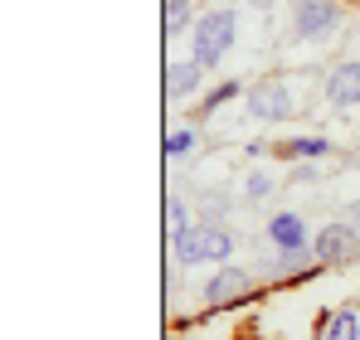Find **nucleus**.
Returning a JSON list of instances; mask_svg holds the SVG:
<instances>
[{
  "instance_id": "f257e3e1",
  "label": "nucleus",
  "mask_w": 360,
  "mask_h": 340,
  "mask_svg": "<svg viewBox=\"0 0 360 340\" xmlns=\"http://www.w3.org/2000/svg\"><path fill=\"white\" fill-rule=\"evenodd\" d=\"M234 39H239V10H234V5H214V10H205V15L195 20V30H190V58H195L200 68H219L224 54L234 49Z\"/></svg>"
},
{
  "instance_id": "f03ea898",
  "label": "nucleus",
  "mask_w": 360,
  "mask_h": 340,
  "mask_svg": "<svg viewBox=\"0 0 360 340\" xmlns=\"http://www.w3.org/2000/svg\"><path fill=\"white\" fill-rule=\"evenodd\" d=\"M171 248H176V258L185 268H200V263H214V268H219V263L234 258V233L219 224V219H200V224L185 228Z\"/></svg>"
},
{
  "instance_id": "7ed1b4c3",
  "label": "nucleus",
  "mask_w": 360,
  "mask_h": 340,
  "mask_svg": "<svg viewBox=\"0 0 360 340\" xmlns=\"http://www.w3.org/2000/svg\"><path fill=\"white\" fill-rule=\"evenodd\" d=\"M243 112L258 117V122H288V117L297 112L292 78H288V73H268V78H258V83L243 93Z\"/></svg>"
},
{
  "instance_id": "20e7f679",
  "label": "nucleus",
  "mask_w": 360,
  "mask_h": 340,
  "mask_svg": "<svg viewBox=\"0 0 360 340\" xmlns=\"http://www.w3.org/2000/svg\"><path fill=\"white\" fill-rule=\"evenodd\" d=\"M336 30H341V0H292V25H288L292 44H321Z\"/></svg>"
},
{
  "instance_id": "39448f33",
  "label": "nucleus",
  "mask_w": 360,
  "mask_h": 340,
  "mask_svg": "<svg viewBox=\"0 0 360 340\" xmlns=\"http://www.w3.org/2000/svg\"><path fill=\"white\" fill-rule=\"evenodd\" d=\"M311 253H316L326 268H331V263H351L360 253V228H351L346 219H331V224L311 238Z\"/></svg>"
},
{
  "instance_id": "423d86ee",
  "label": "nucleus",
  "mask_w": 360,
  "mask_h": 340,
  "mask_svg": "<svg viewBox=\"0 0 360 340\" xmlns=\"http://www.w3.org/2000/svg\"><path fill=\"white\" fill-rule=\"evenodd\" d=\"M205 296H210V311H214V306H234L243 296H253V273H243L234 263H219L214 277L205 282Z\"/></svg>"
},
{
  "instance_id": "0eeeda50",
  "label": "nucleus",
  "mask_w": 360,
  "mask_h": 340,
  "mask_svg": "<svg viewBox=\"0 0 360 340\" xmlns=\"http://www.w3.org/2000/svg\"><path fill=\"white\" fill-rule=\"evenodd\" d=\"M326 103L331 107H356L360 103V58H341L326 73Z\"/></svg>"
},
{
  "instance_id": "6e6552de",
  "label": "nucleus",
  "mask_w": 360,
  "mask_h": 340,
  "mask_svg": "<svg viewBox=\"0 0 360 340\" xmlns=\"http://www.w3.org/2000/svg\"><path fill=\"white\" fill-rule=\"evenodd\" d=\"M263 238L273 243V248H307L311 238H307V219H302L297 209H278L268 224H263Z\"/></svg>"
},
{
  "instance_id": "1a4fd4ad",
  "label": "nucleus",
  "mask_w": 360,
  "mask_h": 340,
  "mask_svg": "<svg viewBox=\"0 0 360 340\" xmlns=\"http://www.w3.org/2000/svg\"><path fill=\"white\" fill-rule=\"evenodd\" d=\"M200 78H205V68H200L195 58H171V68H166V98H171V103L190 98V93L200 88Z\"/></svg>"
},
{
  "instance_id": "9d476101",
  "label": "nucleus",
  "mask_w": 360,
  "mask_h": 340,
  "mask_svg": "<svg viewBox=\"0 0 360 340\" xmlns=\"http://www.w3.org/2000/svg\"><path fill=\"white\" fill-rule=\"evenodd\" d=\"M316 340H360V311H356V301H351V306H341V311H331V316H321Z\"/></svg>"
},
{
  "instance_id": "9b49d317",
  "label": "nucleus",
  "mask_w": 360,
  "mask_h": 340,
  "mask_svg": "<svg viewBox=\"0 0 360 340\" xmlns=\"http://www.w3.org/2000/svg\"><path fill=\"white\" fill-rule=\"evenodd\" d=\"M278 156L283 161H321V156H331V141L326 136H292L278 146Z\"/></svg>"
},
{
  "instance_id": "f8f14e48",
  "label": "nucleus",
  "mask_w": 360,
  "mask_h": 340,
  "mask_svg": "<svg viewBox=\"0 0 360 340\" xmlns=\"http://www.w3.org/2000/svg\"><path fill=\"white\" fill-rule=\"evenodd\" d=\"M243 93V78H224V83H214L210 93H205V103H200V112H195V122H210V117L219 112L224 103H234Z\"/></svg>"
},
{
  "instance_id": "ddd939ff",
  "label": "nucleus",
  "mask_w": 360,
  "mask_h": 340,
  "mask_svg": "<svg viewBox=\"0 0 360 340\" xmlns=\"http://www.w3.org/2000/svg\"><path fill=\"white\" fill-rule=\"evenodd\" d=\"M166 39H180L185 30H195V0H166Z\"/></svg>"
},
{
  "instance_id": "4468645a",
  "label": "nucleus",
  "mask_w": 360,
  "mask_h": 340,
  "mask_svg": "<svg viewBox=\"0 0 360 340\" xmlns=\"http://www.w3.org/2000/svg\"><path fill=\"white\" fill-rule=\"evenodd\" d=\"M190 224H195V219H190V204H185L180 195H171V200H166V238L176 243V238H180Z\"/></svg>"
},
{
  "instance_id": "2eb2a0df",
  "label": "nucleus",
  "mask_w": 360,
  "mask_h": 340,
  "mask_svg": "<svg viewBox=\"0 0 360 340\" xmlns=\"http://www.w3.org/2000/svg\"><path fill=\"white\" fill-rule=\"evenodd\" d=\"M195 126H176V131H166V161H185L190 151H195Z\"/></svg>"
},
{
  "instance_id": "dca6fc26",
  "label": "nucleus",
  "mask_w": 360,
  "mask_h": 340,
  "mask_svg": "<svg viewBox=\"0 0 360 340\" xmlns=\"http://www.w3.org/2000/svg\"><path fill=\"white\" fill-rule=\"evenodd\" d=\"M268 195H273V180H268L263 170H253V175L243 180V200H248V204H258V200H268Z\"/></svg>"
},
{
  "instance_id": "f3484780",
  "label": "nucleus",
  "mask_w": 360,
  "mask_h": 340,
  "mask_svg": "<svg viewBox=\"0 0 360 340\" xmlns=\"http://www.w3.org/2000/svg\"><path fill=\"white\" fill-rule=\"evenodd\" d=\"M288 180H297V185H311V180H316V170H311V166H292V175H288Z\"/></svg>"
},
{
  "instance_id": "a211bd4d",
  "label": "nucleus",
  "mask_w": 360,
  "mask_h": 340,
  "mask_svg": "<svg viewBox=\"0 0 360 340\" xmlns=\"http://www.w3.org/2000/svg\"><path fill=\"white\" fill-rule=\"evenodd\" d=\"M248 5H258V10H268V5H278V0H248Z\"/></svg>"
},
{
  "instance_id": "6ab92c4d",
  "label": "nucleus",
  "mask_w": 360,
  "mask_h": 340,
  "mask_svg": "<svg viewBox=\"0 0 360 340\" xmlns=\"http://www.w3.org/2000/svg\"><path fill=\"white\" fill-rule=\"evenodd\" d=\"M356 311H360V296H356Z\"/></svg>"
},
{
  "instance_id": "aec40b11",
  "label": "nucleus",
  "mask_w": 360,
  "mask_h": 340,
  "mask_svg": "<svg viewBox=\"0 0 360 340\" xmlns=\"http://www.w3.org/2000/svg\"><path fill=\"white\" fill-rule=\"evenodd\" d=\"M356 30H360V25H356Z\"/></svg>"
}]
</instances>
